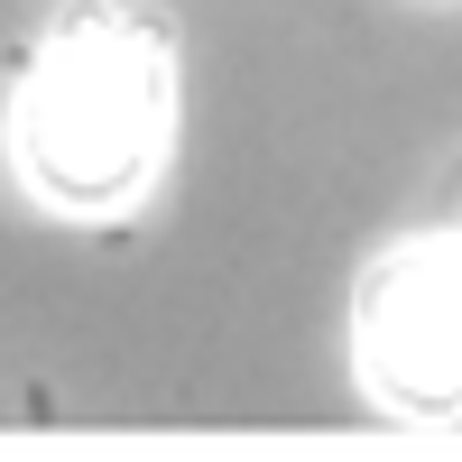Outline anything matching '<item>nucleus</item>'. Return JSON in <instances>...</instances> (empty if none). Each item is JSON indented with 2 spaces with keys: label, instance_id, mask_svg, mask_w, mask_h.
<instances>
[{
  "label": "nucleus",
  "instance_id": "f257e3e1",
  "mask_svg": "<svg viewBox=\"0 0 462 462\" xmlns=\"http://www.w3.org/2000/svg\"><path fill=\"white\" fill-rule=\"evenodd\" d=\"M167 130V56L130 19H74L19 93V167L74 213L121 204Z\"/></svg>",
  "mask_w": 462,
  "mask_h": 462
},
{
  "label": "nucleus",
  "instance_id": "f03ea898",
  "mask_svg": "<svg viewBox=\"0 0 462 462\" xmlns=\"http://www.w3.org/2000/svg\"><path fill=\"white\" fill-rule=\"evenodd\" d=\"M361 342L379 389L407 407H453L462 398V241L407 250L361 305Z\"/></svg>",
  "mask_w": 462,
  "mask_h": 462
}]
</instances>
